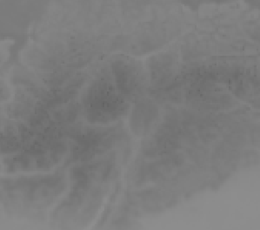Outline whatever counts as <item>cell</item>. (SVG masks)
Instances as JSON below:
<instances>
[{"label":"cell","instance_id":"obj_1","mask_svg":"<svg viewBox=\"0 0 260 230\" xmlns=\"http://www.w3.org/2000/svg\"><path fill=\"white\" fill-rule=\"evenodd\" d=\"M122 100L114 92L111 82L98 81L88 90L85 99V109L87 116H92L96 121L112 120L119 116Z\"/></svg>","mask_w":260,"mask_h":230}]
</instances>
